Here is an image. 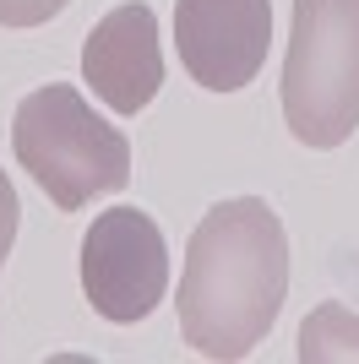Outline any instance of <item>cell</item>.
<instances>
[{"instance_id": "1", "label": "cell", "mask_w": 359, "mask_h": 364, "mask_svg": "<svg viewBox=\"0 0 359 364\" xmlns=\"http://www.w3.org/2000/svg\"><path fill=\"white\" fill-rule=\"evenodd\" d=\"M288 299V234L261 196L218 201L185 245L180 337L202 359L234 364L272 332Z\"/></svg>"}, {"instance_id": "2", "label": "cell", "mask_w": 359, "mask_h": 364, "mask_svg": "<svg viewBox=\"0 0 359 364\" xmlns=\"http://www.w3.org/2000/svg\"><path fill=\"white\" fill-rule=\"evenodd\" d=\"M11 152L60 213H82L93 196H115L131 180V141L71 82H49L16 104Z\"/></svg>"}, {"instance_id": "3", "label": "cell", "mask_w": 359, "mask_h": 364, "mask_svg": "<svg viewBox=\"0 0 359 364\" xmlns=\"http://www.w3.org/2000/svg\"><path fill=\"white\" fill-rule=\"evenodd\" d=\"M283 120L305 147H343L359 131V0H294Z\"/></svg>"}, {"instance_id": "4", "label": "cell", "mask_w": 359, "mask_h": 364, "mask_svg": "<svg viewBox=\"0 0 359 364\" xmlns=\"http://www.w3.org/2000/svg\"><path fill=\"white\" fill-rule=\"evenodd\" d=\"M82 294L115 326H136L164 304L169 245L142 207H109L93 218L82 234Z\"/></svg>"}, {"instance_id": "5", "label": "cell", "mask_w": 359, "mask_h": 364, "mask_svg": "<svg viewBox=\"0 0 359 364\" xmlns=\"http://www.w3.org/2000/svg\"><path fill=\"white\" fill-rule=\"evenodd\" d=\"M180 65L207 92L251 87L272 44V0H175Z\"/></svg>"}, {"instance_id": "6", "label": "cell", "mask_w": 359, "mask_h": 364, "mask_svg": "<svg viewBox=\"0 0 359 364\" xmlns=\"http://www.w3.org/2000/svg\"><path fill=\"white\" fill-rule=\"evenodd\" d=\"M82 82L104 98L115 114H142L164 87V49H158V16L147 0H125L82 44Z\"/></svg>"}, {"instance_id": "7", "label": "cell", "mask_w": 359, "mask_h": 364, "mask_svg": "<svg viewBox=\"0 0 359 364\" xmlns=\"http://www.w3.org/2000/svg\"><path fill=\"white\" fill-rule=\"evenodd\" d=\"M359 359V310L327 299L299 326V364H348Z\"/></svg>"}, {"instance_id": "8", "label": "cell", "mask_w": 359, "mask_h": 364, "mask_svg": "<svg viewBox=\"0 0 359 364\" xmlns=\"http://www.w3.org/2000/svg\"><path fill=\"white\" fill-rule=\"evenodd\" d=\"M71 0H0V28H38L49 16H60Z\"/></svg>"}, {"instance_id": "9", "label": "cell", "mask_w": 359, "mask_h": 364, "mask_svg": "<svg viewBox=\"0 0 359 364\" xmlns=\"http://www.w3.org/2000/svg\"><path fill=\"white\" fill-rule=\"evenodd\" d=\"M11 240H16V191L0 168V272H6V256H11Z\"/></svg>"}]
</instances>
